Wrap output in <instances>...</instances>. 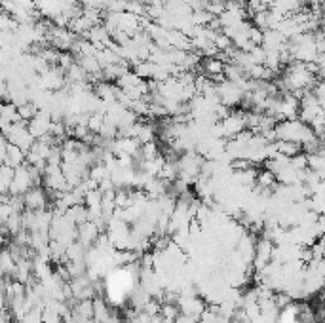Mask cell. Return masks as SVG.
I'll list each match as a JSON object with an SVG mask.
<instances>
[{
    "instance_id": "cell-1",
    "label": "cell",
    "mask_w": 325,
    "mask_h": 323,
    "mask_svg": "<svg viewBox=\"0 0 325 323\" xmlns=\"http://www.w3.org/2000/svg\"><path fill=\"white\" fill-rule=\"evenodd\" d=\"M204 67H206L207 73H209V75H213V76L221 75V73L225 71V65H223V61H221V59H215V57H209Z\"/></svg>"
}]
</instances>
